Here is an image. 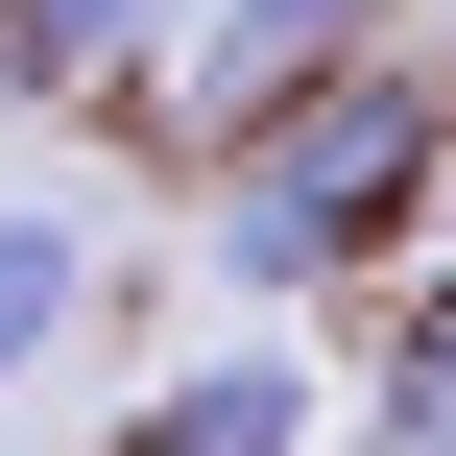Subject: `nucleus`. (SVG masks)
Wrapping results in <instances>:
<instances>
[{
    "instance_id": "f257e3e1",
    "label": "nucleus",
    "mask_w": 456,
    "mask_h": 456,
    "mask_svg": "<svg viewBox=\"0 0 456 456\" xmlns=\"http://www.w3.org/2000/svg\"><path fill=\"white\" fill-rule=\"evenodd\" d=\"M433 168H456V96L409 72V48H337L313 96L216 120V289H240V313H289V289L385 265V240L433 216Z\"/></svg>"
},
{
    "instance_id": "f03ea898",
    "label": "nucleus",
    "mask_w": 456,
    "mask_h": 456,
    "mask_svg": "<svg viewBox=\"0 0 456 456\" xmlns=\"http://www.w3.org/2000/svg\"><path fill=\"white\" fill-rule=\"evenodd\" d=\"M409 0H192L168 24V72H192V120H265V96H313L337 48H385Z\"/></svg>"
},
{
    "instance_id": "7ed1b4c3",
    "label": "nucleus",
    "mask_w": 456,
    "mask_h": 456,
    "mask_svg": "<svg viewBox=\"0 0 456 456\" xmlns=\"http://www.w3.org/2000/svg\"><path fill=\"white\" fill-rule=\"evenodd\" d=\"M96 456H313V361H289V337H240V361H168V385H144Z\"/></svg>"
},
{
    "instance_id": "20e7f679",
    "label": "nucleus",
    "mask_w": 456,
    "mask_h": 456,
    "mask_svg": "<svg viewBox=\"0 0 456 456\" xmlns=\"http://www.w3.org/2000/svg\"><path fill=\"white\" fill-rule=\"evenodd\" d=\"M192 0H0V96H120Z\"/></svg>"
},
{
    "instance_id": "39448f33",
    "label": "nucleus",
    "mask_w": 456,
    "mask_h": 456,
    "mask_svg": "<svg viewBox=\"0 0 456 456\" xmlns=\"http://www.w3.org/2000/svg\"><path fill=\"white\" fill-rule=\"evenodd\" d=\"M72 313H96V216H72V192H0V385H24Z\"/></svg>"
},
{
    "instance_id": "423d86ee",
    "label": "nucleus",
    "mask_w": 456,
    "mask_h": 456,
    "mask_svg": "<svg viewBox=\"0 0 456 456\" xmlns=\"http://www.w3.org/2000/svg\"><path fill=\"white\" fill-rule=\"evenodd\" d=\"M361 409H385V456H456V265L409 289V337H385V385H361Z\"/></svg>"
}]
</instances>
